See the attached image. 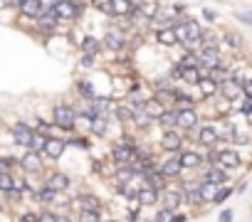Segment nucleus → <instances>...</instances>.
I'll return each mask as SVG.
<instances>
[{"instance_id": "obj_25", "label": "nucleus", "mask_w": 252, "mask_h": 222, "mask_svg": "<svg viewBox=\"0 0 252 222\" xmlns=\"http://www.w3.org/2000/svg\"><path fill=\"white\" fill-rule=\"evenodd\" d=\"M195 87H198V92H200V96H203V99H213V96H218V84H215L210 77H200Z\"/></svg>"}, {"instance_id": "obj_43", "label": "nucleus", "mask_w": 252, "mask_h": 222, "mask_svg": "<svg viewBox=\"0 0 252 222\" xmlns=\"http://www.w3.org/2000/svg\"><path fill=\"white\" fill-rule=\"evenodd\" d=\"M38 222H57V212L42 210V212H38Z\"/></svg>"}, {"instance_id": "obj_35", "label": "nucleus", "mask_w": 252, "mask_h": 222, "mask_svg": "<svg viewBox=\"0 0 252 222\" xmlns=\"http://www.w3.org/2000/svg\"><path fill=\"white\" fill-rule=\"evenodd\" d=\"M106 126H109V119H106V116H97V119H92L89 131L94 136H106Z\"/></svg>"}, {"instance_id": "obj_20", "label": "nucleus", "mask_w": 252, "mask_h": 222, "mask_svg": "<svg viewBox=\"0 0 252 222\" xmlns=\"http://www.w3.org/2000/svg\"><path fill=\"white\" fill-rule=\"evenodd\" d=\"M154 121L161 126V131H173V129H175V106L161 109V114H158Z\"/></svg>"}, {"instance_id": "obj_50", "label": "nucleus", "mask_w": 252, "mask_h": 222, "mask_svg": "<svg viewBox=\"0 0 252 222\" xmlns=\"http://www.w3.org/2000/svg\"><path fill=\"white\" fill-rule=\"evenodd\" d=\"M203 18H205V20H208V22H215V20H218V15H215V13H213V10H208V8H205V10H203Z\"/></svg>"}, {"instance_id": "obj_17", "label": "nucleus", "mask_w": 252, "mask_h": 222, "mask_svg": "<svg viewBox=\"0 0 252 222\" xmlns=\"http://www.w3.org/2000/svg\"><path fill=\"white\" fill-rule=\"evenodd\" d=\"M136 200H138V205H141V207H154V205H158L161 193H158V190H154V188H146V185H138V190H136Z\"/></svg>"}, {"instance_id": "obj_15", "label": "nucleus", "mask_w": 252, "mask_h": 222, "mask_svg": "<svg viewBox=\"0 0 252 222\" xmlns=\"http://www.w3.org/2000/svg\"><path fill=\"white\" fill-rule=\"evenodd\" d=\"M101 47H104V50H112V52L124 50V47H126L124 32H121V30H109V32L104 35V40H101Z\"/></svg>"}, {"instance_id": "obj_47", "label": "nucleus", "mask_w": 252, "mask_h": 222, "mask_svg": "<svg viewBox=\"0 0 252 222\" xmlns=\"http://www.w3.org/2000/svg\"><path fill=\"white\" fill-rule=\"evenodd\" d=\"M181 72H183V67H181V62H175L173 67H171V79H181Z\"/></svg>"}, {"instance_id": "obj_27", "label": "nucleus", "mask_w": 252, "mask_h": 222, "mask_svg": "<svg viewBox=\"0 0 252 222\" xmlns=\"http://www.w3.org/2000/svg\"><path fill=\"white\" fill-rule=\"evenodd\" d=\"M18 13L20 18H38L40 15V5H38V0H20V5H18Z\"/></svg>"}, {"instance_id": "obj_16", "label": "nucleus", "mask_w": 252, "mask_h": 222, "mask_svg": "<svg viewBox=\"0 0 252 222\" xmlns=\"http://www.w3.org/2000/svg\"><path fill=\"white\" fill-rule=\"evenodd\" d=\"M18 166H20L27 175L40 173V170H42V156H40V153H32V151H25V156L18 161Z\"/></svg>"}, {"instance_id": "obj_55", "label": "nucleus", "mask_w": 252, "mask_h": 222, "mask_svg": "<svg viewBox=\"0 0 252 222\" xmlns=\"http://www.w3.org/2000/svg\"><path fill=\"white\" fill-rule=\"evenodd\" d=\"M237 18H240L245 25H250V22H252V18H250V15H237Z\"/></svg>"}, {"instance_id": "obj_1", "label": "nucleus", "mask_w": 252, "mask_h": 222, "mask_svg": "<svg viewBox=\"0 0 252 222\" xmlns=\"http://www.w3.org/2000/svg\"><path fill=\"white\" fill-rule=\"evenodd\" d=\"M210 163H215L223 170H237L242 166V156L235 148H210Z\"/></svg>"}, {"instance_id": "obj_5", "label": "nucleus", "mask_w": 252, "mask_h": 222, "mask_svg": "<svg viewBox=\"0 0 252 222\" xmlns=\"http://www.w3.org/2000/svg\"><path fill=\"white\" fill-rule=\"evenodd\" d=\"M200 116L195 109H175V129H183V131H193L198 129Z\"/></svg>"}, {"instance_id": "obj_24", "label": "nucleus", "mask_w": 252, "mask_h": 222, "mask_svg": "<svg viewBox=\"0 0 252 222\" xmlns=\"http://www.w3.org/2000/svg\"><path fill=\"white\" fill-rule=\"evenodd\" d=\"M82 52L84 55H92V57H99L101 52H104V47H101V40H99V37H84V40H82Z\"/></svg>"}, {"instance_id": "obj_48", "label": "nucleus", "mask_w": 252, "mask_h": 222, "mask_svg": "<svg viewBox=\"0 0 252 222\" xmlns=\"http://www.w3.org/2000/svg\"><path fill=\"white\" fill-rule=\"evenodd\" d=\"M13 166H15V161H10V158H0V173H10Z\"/></svg>"}, {"instance_id": "obj_6", "label": "nucleus", "mask_w": 252, "mask_h": 222, "mask_svg": "<svg viewBox=\"0 0 252 222\" xmlns=\"http://www.w3.org/2000/svg\"><path fill=\"white\" fill-rule=\"evenodd\" d=\"M158 173H161L166 180L181 178V175H183V168H181V163H178V153H168V156L158 163Z\"/></svg>"}, {"instance_id": "obj_52", "label": "nucleus", "mask_w": 252, "mask_h": 222, "mask_svg": "<svg viewBox=\"0 0 252 222\" xmlns=\"http://www.w3.org/2000/svg\"><path fill=\"white\" fill-rule=\"evenodd\" d=\"M245 190H247V180H240L237 188H235V193H245Z\"/></svg>"}, {"instance_id": "obj_49", "label": "nucleus", "mask_w": 252, "mask_h": 222, "mask_svg": "<svg viewBox=\"0 0 252 222\" xmlns=\"http://www.w3.org/2000/svg\"><path fill=\"white\" fill-rule=\"evenodd\" d=\"M218 222H233V210H223L218 215Z\"/></svg>"}, {"instance_id": "obj_29", "label": "nucleus", "mask_w": 252, "mask_h": 222, "mask_svg": "<svg viewBox=\"0 0 252 222\" xmlns=\"http://www.w3.org/2000/svg\"><path fill=\"white\" fill-rule=\"evenodd\" d=\"M57 195H59V193H55L52 188H47L45 183H40V188H38V193H35V198H38L40 203H45V205H52V203L57 200Z\"/></svg>"}, {"instance_id": "obj_7", "label": "nucleus", "mask_w": 252, "mask_h": 222, "mask_svg": "<svg viewBox=\"0 0 252 222\" xmlns=\"http://www.w3.org/2000/svg\"><path fill=\"white\" fill-rule=\"evenodd\" d=\"M32 133H35V131H32V129H30V124H25V121H15V124L10 126V136H13L15 146L25 148V151H27V146H30Z\"/></svg>"}, {"instance_id": "obj_19", "label": "nucleus", "mask_w": 252, "mask_h": 222, "mask_svg": "<svg viewBox=\"0 0 252 222\" xmlns=\"http://www.w3.org/2000/svg\"><path fill=\"white\" fill-rule=\"evenodd\" d=\"M57 25H59V20H57L55 13H42V15L35 18V27H38L40 32H45V35H52L57 30Z\"/></svg>"}, {"instance_id": "obj_32", "label": "nucleus", "mask_w": 252, "mask_h": 222, "mask_svg": "<svg viewBox=\"0 0 252 222\" xmlns=\"http://www.w3.org/2000/svg\"><path fill=\"white\" fill-rule=\"evenodd\" d=\"M77 205H79V210H101V203L97 195H79Z\"/></svg>"}, {"instance_id": "obj_42", "label": "nucleus", "mask_w": 252, "mask_h": 222, "mask_svg": "<svg viewBox=\"0 0 252 222\" xmlns=\"http://www.w3.org/2000/svg\"><path fill=\"white\" fill-rule=\"evenodd\" d=\"M240 114H242L245 119L252 116V96H245V99H242V104H240Z\"/></svg>"}, {"instance_id": "obj_13", "label": "nucleus", "mask_w": 252, "mask_h": 222, "mask_svg": "<svg viewBox=\"0 0 252 222\" xmlns=\"http://www.w3.org/2000/svg\"><path fill=\"white\" fill-rule=\"evenodd\" d=\"M200 170H203V180H210V183H215V185H225V183L230 180V173L223 170V168H218L215 163H205Z\"/></svg>"}, {"instance_id": "obj_53", "label": "nucleus", "mask_w": 252, "mask_h": 222, "mask_svg": "<svg viewBox=\"0 0 252 222\" xmlns=\"http://www.w3.org/2000/svg\"><path fill=\"white\" fill-rule=\"evenodd\" d=\"M186 220H188V217H186V215H181V212H175V215H173V222H186Z\"/></svg>"}, {"instance_id": "obj_38", "label": "nucleus", "mask_w": 252, "mask_h": 222, "mask_svg": "<svg viewBox=\"0 0 252 222\" xmlns=\"http://www.w3.org/2000/svg\"><path fill=\"white\" fill-rule=\"evenodd\" d=\"M77 222H101V210H79Z\"/></svg>"}, {"instance_id": "obj_18", "label": "nucleus", "mask_w": 252, "mask_h": 222, "mask_svg": "<svg viewBox=\"0 0 252 222\" xmlns=\"http://www.w3.org/2000/svg\"><path fill=\"white\" fill-rule=\"evenodd\" d=\"M45 185H47V188H52L55 193H62V190H67L69 185H72V180H69V175H67V173L55 170V173H50V175H47Z\"/></svg>"}, {"instance_id": "obj_51", "label": "nucleus", "mask_w": 252, "mask_h": 222, "mask_svg": "<svg viewBox=\"0 0 252 222\" xmlns=\"http://www.w3.org/2000/svg\"><path fill=\"white\" fill-rule=\"evenodd\" d=\"M0 3H3V8H18L20 0H0Z\"/></svg>"}, {"instance_id": "obj_46", "label": "nucleus", "mask_w": 252, "mask_h": 222, "mask_svg": "<svg viewBox=\"0 0 252 222\" xmlns=\"http://www.w3.org/2000/svg\"><path fill=\"white\" fill-rule=\"evenodd\" d=\"M18 222H38V212H22L20 217H18Z\"/></svg>"}, {"instance_id": "obj_54", "label": "nucleus", "mask_w": 252, "mask_h": 222, "mask_svg": "<svg viewBox=\"0 0 252 222\" xmlns=\"http://www.w3.org/2000/svg\"><path fill=\"white\" fill-rule=\"evenodd\" d=\"M57 222H75L69 215H57Z\"/></svg>"}, {"instance_id": "obj_33", "label": "nucleus", "mask_w": 252, "mask_h": 222, "mask_svg": "<svg viewBox=\"0 0 252 222\" xmlns=\"http://www.w3.org/2000/svg\"><path fill=\"white\" fill-rule=\"evenodd\" d=\"M235 195V188L233 185H220L218 188V193H215V198H213V205H223L228 198H233Z\"/></svg>"}, {"instance_id": "obj_34", "label": "nucleus", "mask_w": 252, "mask_h": 222, "mask_svg": "<svg viewBox=\"0 0 252 222\" xmlns=\"http://www.w3.org/2000/svg\"><path fill=\"white\" fill-rule=\"evenodd\" d=\"M181 67H183V64H181ZM200 77H203V74H200L198 67H183V72H181V79L188 82V84H198Z\"/></svg>"}, {"instance_id": "obj_30", "label": "nucleus", "mask_w": 252, "mask_h": 222, "mask_svg": "<svg viewBox=\"0 0 252 222\" xmlns=\"http://www.w3.org/2000/svg\"><path fill=\"white\" fill-rule=\"evenodd\" d=\"M112 175H114L116 183H134V180H136V175H134V170H131L129 166H116Z\"/></svg>"}, {"instance_id": "obj_8", "label": "nucleus", "mask_w": 252, "mask_h": 222, "mask_svg": "<svg viewBox=\"0 0 252 222\" xmlns=\"http://www.w3.org/2000/svg\"><path fill=\"white\" fill-rule=\"evenodd\" d=\"M64 151H67L64 138L50 136V138H45V146H42V153H40V156H45V158H50V161H57V158H62Z\"/></svg>"}, {"instance_id": "obj_28", "label": "nucleus", "mask_w": 252, "mask_h": 222, "mask_svg": "<svg viewBox=\"0 0 252 222\" xmlns=\"http://www.w3.org/2000/svg\"><path fill=\"white\" fill-rule=\"evenodd\" d=\"M223 40H225V47H230V50H235V52H240V50L245 47L242 35H240V32H235V30H228V32L223 35Z\"/></svg>"}, {"instance_id": "obj_11", "label": "nucleus", "mask_w": 252, "mask_h": 222, "mask_svg": "<svg viewBox=\"0 0 252 222\" xmlns=\"http://www.w3.org/2000/svg\"><path fill=\"white\" fill-rule=\"evenodd\" d=\"M158 146L163 148L166 153H178V151L183 148V136L178 133L175 129H173V131H163V136H161Z\"/></svg>"}, {"instance_id": "obj_2", "label": "nucleus", "mask_w": 252, "mask_h": 222, "mask_svg": "<svg viewBox=\"0 0 252 222\" xmlns=\"http://www.w3.org/2000/svg\"><path fill=\"white\" fill-rule=\"evenodd\" d=\"M136 146H138V143H136V138H131V136H124L121 141H114L112 148H109V156H112L114 166H126V163H131Z\"/></svg>"}, {"instance_id": "obj_56", "label": "nucleus", "mask_w": 252, "mask_h": 222, "mask_svg": "<svg viewBox=\"0 0 252 222\" xmlns=\"http://www.w3.org/2000/svg\"><path fill=\"white\" fill-rule=\"evenodd\" d=\"M72 3H77L79 8H84V5H89V0H72Z\"/></svg>"}, {"instance_id": "obj_39", "label": "nucleus", "mask_w": 252, "mask_h": 222, "mask_svg": "<svg viewBox=\"0 0 252 222\" xmlns=\"http://www.w3.org/2000/svg\"><path fill=\"white\" fill-rule=\"evenodd\" d=\"M67 146H72V148H82V151H89L92 148V141L89 138H84V136H72L69 141H64Z\"/></svg>"}, {"instance_id": "obj_36", "label": "nucleus", "mask_w": 252, "mask_h": 222, "mask_svg": "<svg viewBox=\"0 0 252 222\" xmlns=\"http://www.w3.org/2000/svg\"><path fill=\"white\" fill-rule=\"evenodd\" d=\"M136 185L134 183H116V193L121 195V198H126V200H134L136 198Z\"/></svg>"}, {"instance_id": "obj_3", "label": "nucleus", "mask_w": 252, "mask_h": 222, "mask_svg": "<svg viewBox=\"0 0 252 222\" xmlns=\"http://www.w3.org/2000/svg\"><path fill=\"white\" fill-rule=\"evenodd\" d=\"M75 116H77L75 106H69V104H55L52 106V126H57L62 131H77Z\"/></svg>"}, {"instance_id": "obj_21", "label": "nucleus", "mask_w": 252, "mask_h": 222, "mask_svg": "<svg viewBox=\"0 0 252 222\" xmlns=\"http://www.w3.org/2000/svg\"><path fill=\"white\" fill-rule=\"evenodd\" d=\"M156 42H158L161 47H175V45H178V42H175V35H173L171 22L156 30Z\"/></svg>"}, {"instance_id": "obj_14", "label": "nucleus", "mask_w": 252, "mask_h": 222, "mask_svg": "<svg viewBox=\"0 0 252 222\" xmlns=\"http://www.w3.org/2000/svg\"><path fill=\"white\" fill-rule=\"evenodd\" d=\"M198 67L210 72V69H218V67H225L220 52H208V50H198Z\"/></svg>"}, {"instance_id": "obj_4", "label": "nucleus", "mask_w": 252, "mask_h": 222, "mask_svg": "<svg viewBox=\"0 0 252 222\" xmlns=\"http://www.w3.org/2000/svg\"><path fill=\"white\" fill-rule=\"evenodd\" d=\"M82 10L84 8H79L77 3H72V0H57V3H55V15H57V20L62 22H67V20H77L79 15H82Z\"/></svg>"}, {"instance_id": "obj_23", "label": "nucleus", "mask_w": 252, "mask_h": 222, "mask_svg": "<svg viewBox=\"0 0 252 222\" xmlns=\"http://www.w3.org/2000/svg\"><path fill=\"white\" fill-rule=\"evenodd\" d=\"M136 109H141V106H131V104H114V116L121 121V124H131V119H134V111Z\"/></svg>"}, {"instance_id": "obj_40", "label": "nucleus", "mask_w": 252, "mask_h": 222, "mask_svg": "<svg viewBox=\"0 0 252 222\" xmlns=\"http://www.w3.org/2000/svg\"><path fill=\"white\" fill-rule=\"evenodd\" d=\"M15 183H18V178L13 173H0V193H8Z\"/></svg>"}, {"instance_id": "obj_22", "label": "nucleus", "mask_w": 252, "mask_h": 222, "mask_svg": "<svg viewBox=\"0 0 252 222\" xmlns=\"http://www.w3.org/2000/svg\"><path fill=\"white\" fill-rule=\"evenodd\" d=\"M109 8H112V13H114V20H116V18H129V15H134V10H136L129 0H109Z\"/></svg>"}, {"instance_id": "obj_31", "label": "nucleus", "mask_w": 252, "mask_h": 222, "mask_svg": "<svg viewBox=\"0 0 252 222\" xmlns=\"http://www.w3.org/2000/svg\"><path fill=\"white\" fill-rule=\"evenodd\" d=\"M131 124H134L136 129H149V126L154 124V119H151V116H149L143 109H136V111H134V119H131Z\"/></svg>"}, {"instance_id": "obj_10", "label": "nucleus", "mask_w": 252, "mask_h": 222, "mask_svg": "<svg viewBox=\"0 0 252 222\" xmlns=\"http://www.w3.org/2000/svg\"><path fill=\"white\" fill-rule=\"evenodd\" d=\"M161 200H163V207L178 212L183 207V190L181 188H173V185H168L166 190H161Z\"/></svg>"}, {"instance_id": "obj_12", "label": "nucleus", "mask_w": 252, "mask_h": 222, "mask_svg": "<svg viewBox=\"0 0 252 222\" xmlns=\"http://www.w3.org/2000/svg\"><path fill=\"white\" fill-rule=\"evenodd\" d=\"M198 141H200V146H205L208 151L210 148H215L218 146V133H215V126H213V121H208V124H198Z\"/></svg>"}, {"instance_id": "obj_41", "label": "nucleus", "mask_w": 252, "mask_h": 222, "mask_svg": "<svg viewBox=\"0 0 252 222\" xmlns=\"http://www.w3.org/2000/svg\"><path fill=\"white\" fill-rule=\"evenodd\" d=\"M173 210H168V207H161L158 212H156V217H154V222H173Z\"/></svg>"}, {"instance_id": "obj_57", "label": "nucleus", "mask_w": 252, "mask_h": 222, "mask_svg": "<svg viewBox=\"0 0 252 222\" xmlns=\"http://www.w3.org/2000/svg\"><path fill=\"white\" fill-rule=\"evenodd\" d=\"M129 3H131V5H141V0H129Z\"/></svg>"}, {"instance_id": "obj_9", "label": "nucleus", "mask_w": 252, "mask_h": 222, "mask_svg": "<svg viewBox=\"0 0 252 222\" xmlns=\"http://www.w3.org/2000/svg\"><path fill=\"white\" fill-rule=\"evenodd\" d=\"M178 163H181V168L183 170H200L208 161L198 153V151H178Z\"/></svg>"}, {"instance_id": "obj_26", "label": "nucleus", "mask_w": 252, "mask_h": 222, "mask_svg": "<svg viewBox=\"0 0 252 222\" xmlns=\"http://www.w3.org/2000/svg\"><path fill=\"white\" fill-rule=\"evenodd\" d=\"M218 188H220V185H215V183H210V180H198V193H200V200H203V203H213Z\"/></svg>"}, {"instance_id": "obj_37", "label": "nucleus", "mask_w": 252, "mask_h": 222, "mask_svg": "<svg viewBox=\"0 0 252 222\" xmlns=\"http://www.w3.org/2000/svg\"><path fill=\"white\" fill-rule=\"evenodd\" d=\"M77 92H79L84 99H94V96H97L94 84H92V82H87V79H79V82H77Z\"/></svg>"}, {"instance_id": "obj_45", "label": "nucleus", "mask_w": 252, "mask_h": 222, "mask_svg": "<svg viewBox=\"0 0 252 222\" xmlns=\"http://www.w3.org/2000/svg\"><path fill=\"white\" fill-rule=\"evenodd\" d=\"M79 64H82L84 69H94V67H97V57H92V55H82Z\"/></svg>"}, {"instance_id": "obj_44", "label": "nucleus", "mask_w": 252, "mask_h": 222, "mask_svg": "<svg viewBox=\"0 0 252 222\" xmlns=\"http://www.w3.org/2000/svg\"><path fill=\"white\" fill-rule=\"evenodd\" d=\"M55 3H57V0H38L40 15H42V13H52V10H55Z\"/></svg>"}, {"instance_id": "obj_58", "label": "nucleus", "mask_w": 252, "mask_h": 222, "mask_svg": "<svg viewBox=\"0 0 252 222\" xmlns=\"http://www.w3.org/2000/svg\"><path fill=\"white\" fill-rule=\"evenodd\" d=\"M101 222H104V220H101Z\"/></svg>"}]
</instances>
